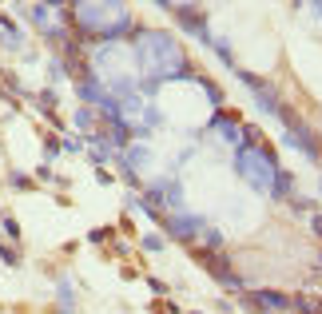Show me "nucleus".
Segmentation results:
<instances>
[{
	"label": "nucleus",
	"mask_w": 322,
	"mask_h": 314,
	"mask_svg": "<svg viewBox=\"0 0 322 314\" xmlns=\"http://www.w3.org/2000/svg\"><path fill=\"white\" fill-rule=\"evenodd\" d=\"M243 171H247V179H251V183L270 187V167H266V163H255V155H247V159H243Z\"/></svg>",
	"instance_id": "nucleus-1"
},
{
	"label": "nucleus",
	"mask_w": 322,
	"mask_h": 314,
	"mask_svg": "<svg viewBox=\"0 0 322 314\" xmlns=\"http://www.w3.org/2000/svg\"><path fill=\"white\" fill-rule=\"evenodd\" d=\"M310 227H314V235H322V215H314V219H310Z\"/></svg>",
	"instance_id": "nucleus-2"
}]
</instances>
